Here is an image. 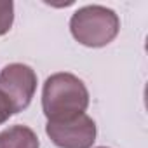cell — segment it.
<instances>
[{
	"instance_id": "1",
	"label": "cell",
	"mask_w": 148,
	"mask_h": 148,
	"mask_svg": "<svg viewBox=\"0 0 148 148\" xmlns=\"http://www.w3.org/2000/svg\"><path fill=\"white\" fill-rule=\"evenodd\" d=\"M89 91L73 73H54L42 89V110L47 122H64L86 113Z\"/></svg>"
},
{
	"instance_id": "2",
	"label": "cell",
	"mask_w": 148,
	"mask_h": 148,
	"mask_svg": "<svg viewBox=\"0 0 148 148\" xmlns=\"http://www.w3.org/2000/svg\"><path fill=\"white\" fill-rule=\"evenodd\" d=\"M70 32L79 44L98 49L115 40L120 32V19L115 11L105 5H86L73 12Z\"/></svg>"
},
{
	"instance_id": "3",
	"label": "cell",
	"mask_w": 148,
	"mask_h": 148,
	"mask_svg": "<svg viewBox=\"0 0 148 148\" xmlns=\"http://www.w3.org/2000/svg\"><path fill=\"white\" fill-rule=\"evenodd\" d=\"M37 91V73L32 66L23 63H11L0 71V92H2L14 113L23 112L32 103Z\"/></svg>"
},
{
	"instance_id": "4",
	"label": "cell",
	"mask_w": 148,
	"mask_h": 148,
	"mask_svg": "<svg viewBox=\"0 0 148 148\" xmlns=\"http://www.w3.org/2000/svg\"><path fill=\"white\" fill-rule=\"evenodd\" d=\"M45 132L58 148H92L96 141V122L82 113L64 122H47Z\"/></svg>"
},
{
	"instance_id": "5",
	"label": "cell",
	"mask_w": 148,
	"mask_h": 148,
	"mask_svg": "<svg viewBox=\"0 0 148 148\" xmlns=\"http://www.w3.org/2000/svg\"><path fill=\"white\" fill-rule=\"evenodd\" d=\"M40 141L28 125H11L0 132V148H38Z\"/></svg>"
},
{
	"instance_id": "6",
	"label": "cell",
	"mask_w": 148,
	"mask_h": 148,
	"mask_svg": "<svg viewBox=\"0 0 148 148\" xmlns=\"http://www.w3.org/2000/svg\"><path fill=\"white\" fill-rule=\"evenodd\" d=\"M12 23H14V4L0 2V37L11 32Z\"/></svg>"
},
{
	"instance_id": "7",
	"label": "cell",
	"mask_w": 148,
	"mask_h": 148,
	"mask_svg": "<svg viewBox=\"0 0 148 148\" xmlns=\"http://www.w3.org/2000/svg\"><path fill=\"white\" fill-rule=\"evenodd\" d=\"M12 115H14V112H12V106H11L9 99L0 92V125L4 122H7Z\"/></svg>"
},
{
	"instance_id": "8",
	"label": "cell",
	"mask_w": 148,
	"mask_h": 148,
	"mask_svg": "<svg viewBox=\"0 0 148 148\" xmlns=\"http://www.w3.org/2000/svg\"><path fill=\"white\" fill-rule=\"evenodd\" d=\"M98 148H106V146H98Z\"/></svg>"
}]
</instances>
